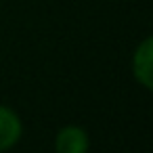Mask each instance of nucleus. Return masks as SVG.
I'll return each mask as SVG.
<instances>
[{"label": "nucleus", "mask_w": 153, "mask_h": 153, "mask_svg": "<svg viewBox=\"0 0 153 153\" xmlns=\"http://www.w3.org/2000/svg\"><path fill=\"white\" fill-rule=\"evenodd\" d=\"M132 78L136 80L138 86H143L145 90L153 88V40L151 36L143 38L134 53H132Z\"/></svg>", "instance_id": "1"}, {"label": "nucleus", "mask_w": 153, "mask_h": 153, "mask_svg": "<svg viewBox=\"0 0 153 153\" xmlns=\"http://www.w3.org/2000/svg\"><path fill=\"white\" fill-rule=\"evenodd\" d=\"M23 136V122L19 113L0 103V153L11 151Z\"/></svg>", "instance_id": "2"}, {"label": "nucleus", "mask_w": 153, "mask_h": 153, "mask_svg": "<svg viewBox=\"0 0 153 153\" xmlns=\"http://www.w3.org/2000/svg\"><path fill=\"white\" fill-rule=\"evenodd\" d=\"M90 149V136L82 126H63L55 136L57 153H84Z\"/></svg>", "instance_id": "3"}]
</instances>
